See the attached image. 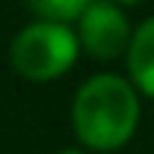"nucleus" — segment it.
I'll list each match as a JSON object with an SVG mask.
<instances>
[{"instance_id":"f257e3e1","label":"nucleus","mask_w":154,"mask_h":154,"mask_svg":"<svg viewBox=\"0 0 154 154\" xmlns=\"http://www.w3.org/2000/svg\"><path fill=\"white\" fill-rule=\"evenodd\" d=\"M138 123V97L120 75H94L79 88L72 104L75 135L94 151H116L132 138Z\"/></svg>"},{"instance_id":"f03ea898","label":"nucleus","mask_w":154,"mask_h":154,"mask_svg":"<svg viewBox=\"0 0 154 154\" xmlns=\"http://www.w3.org/2000/svg\"><path fill=\"white\" fill-rule=\"evenodd\" d=\"M75 54H79V38L63 22H51V19L22 29L10 44L13 69L32 82H51L63 75L75 63Z\"/></svg>"},{"instance_id":"7ed1b4c3","label":"nucleus","mask_w":154,"mask_h":154,"mask_svg":"<svg viewBox=\"0 0 154 154\" xmlns=\"http://www.w3.org/2000/svg\"><path fill=\"white\" fill-rule=\"evenodd\" d=\"M79 38H82V47L97 60H116L132 44L129 22L120 13V6L110 0L88 3V10L79 16Z\"/></svg>"},{"instance_id":"20e7f679","label":"nucleus","mask_w":154,"mask_h":154,"mask_svg":"<svg viewBox=\"0 0 154 154\" xmlns=\"http://www.w3.org/2000/svg\"><path fill=\"white\" fill-rule=\"evenodd\" d=\"M129 72L145 94L154 97V19L138 25L129 44Z\"/></svg>"},{"instance_id":"39448f33","label":"nucleus","mask_w":154,"mask_h":154,"mask_svg":"<svg viewBox=\"0 0 154 154\" xmlns=\"http://www.w3.org/2000/svg\"><path fill=\"white\" fill-rule=\"evenodd\" d=\"M91 0H29V6L38 13L41 19H51V22H69V19H79L88 10Z\"/></svg>"},{"instance_id":"423d86ee","label":"nucleus","mask_w":154,"mask_h":154,"mask_svg":"<svg viewBox=\"0 0 154 154\" xmlns=\"http://www.w3.org/2000/svg\"><path fill=\"white\" fill-rule=\"evenodd\" d=\"M116 3H142V0H116Z\"/></svg>"},{"instance_id":"0eeeda50","label":"nucleus","mask_w":154,"mask_h":154,"mask_svg":"<svg viewBox=\"0 0 154 154\" xmlns=\"http://www.w3.org/2000/svg\"><path fill=\"white\" fill-rule=\"evenodd\" d=\"M60 154H82V151H60Z\"/></svg>"}]
</instances>
